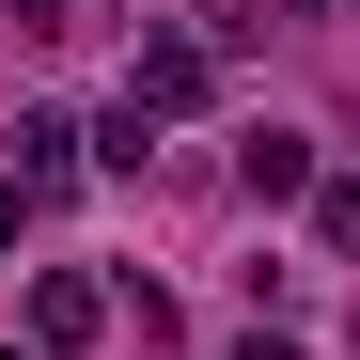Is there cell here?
<instances>
[{
  "instance_id": "5",
  "label": "cell",
  "mask_w": 360,
  "mask_h": 360,
  "mask_svg": "<svg viewBox=\"0 0 360 360\" xmlns=\"http://www.w3.org/2000/svg\"><path fill=\"white\" fill-rule=\"evenodd\" d=\"M314 235H329V251L360 266V172H329V188H314Z\"/></svg>"
},
{
  "instance_id": "1",
  "label": "cell",
  "mask_w": 360,
  "mask_h": 360,
  "mask_svg": "<svg viewBox=\"0 0 360 360\" xmlns=\"http://www.w3.org/2000/svg\"><path fill=\"white\" fill-rule=\"evenodd\" d=\"M204 94H219V63H204L188 32H141L126 47V110H141V126H172V110H204Z\"/></svg>"
},
{
  "instance_id": "4",
  "label": "cell",
  "mask_w": 360,
  "mask_h": 360,
  "mask_svg": "<svg viewBox=\"0 0 360 360\" xmlns=\"http://www.w3.org/2000/svg\"><path fill=\"white\" fill-rule=\"evenodd\" d=\"M94 329H110V297H94L79 266H47V282H32V345H94Z\"/></svg>"
},
{
  "instance_id": "7",
  "label": "cell",
  "mask_w": 360,
  "mask_h": 360,
  "mask_svg": "<svg viewBox=\"0 0 360 360\" xmlns=\"http://www.w3.org/2000/svg\"><path fill=\"white\" fill-rule=\"evenodd\" d=\"M0 360H32V345H0Z\"/></svg>"
},
{
  "instance_id": "2",
  "label": "cell",
  "mask_w": 360,
  "mask_h": 360,
  "mask_svg": "<svg viewBox=\"0 0 360 360\" xmlns=\"http://www.w3.org/2000/svg\"><path fill=\"white\" fill-rule=\"evenodd\" d=\"M235 188H251V204H314V141L251 126V141H235Z\"/></svg>"
},
{
  "instance_id": "3",
  "label": "cell",
  "mask_w": 360,
  "mask_h": 360,
  "mask_svg": "<svg viewBox=\"0 0 360 360\" xmlns=\"http://www.w3.org/2000/svg\"><path fill=\"white\" fill-rule=\"evenodd\" d=\"M16 188H32V204L79 188V126H63V110H32V126H16Z\"/></svg>"
},
{
  "instance_id": "6",
  "label": "cell",
  "mask_w": 360,
  "mask_h": 360,
  "mask_svg": "<svg viewBox=\"0 0 360 360\" xmlns=\"http://www.w3.org/2000/svg\"><path fill=\"white\" fill-rule=\"evenodd\" d=\"M235 360H297V345H282V329H251V345H235Z\"/></svg>"
}]
</instances>
